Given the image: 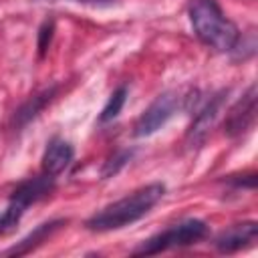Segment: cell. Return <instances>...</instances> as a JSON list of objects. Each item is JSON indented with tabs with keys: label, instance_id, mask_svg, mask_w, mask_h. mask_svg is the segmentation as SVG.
<instances>
[{
	"label": "cell",
	"instance_id": "obj_3",
	"mask_svg": "<svg viewBox=\"0 0 258 258\" xmlns=\"http://www.w3.org/2000/svg\"><path fill=\"white\" fill-rule=\"evenodd\" d=\"M54 187V177L48 175V173H42V175H36V177H28L24 181H20L16 185V189L12 191L10 196V202H8V208L0 214V234L12 230L22 214L26 212V208L42 198H46Z\"/></svg>",
	"mask_w": 258,
	"mask_h": 258
},
{
	"label": "cell",
	"instance_id": "obj_4",
	"mask_svg": "<svg viewBox=\"0 0 258 258\" xmlns=\"http://www.w3.org/2000/svg\"><path fill=\"white\" fill-rule=\"evenodd\" d=\"M208 234V224L202 220H185L181 224H175L155 236H151L149 240H145L133 254L137 256H149V254H159L163 250L169 248H181V246H191L196 242H200L202 238H206Z\"/></svg>",
	"mask_w": 258,
	"mask_h": 258
},
{
	"label": "cell",
	"instance_id": "obj_12",
	"mask_svg": "<svg viewBox=\"0 0 258 258\" xmlns=\"http://www.w3.org/2000/svg\"><path fill=\"white\" fill-rule=\"evenodd\" d=\"M127 95H129L127 85H121L119 89H115V91L111 93L107 105L103 107V111H101V115H99V121H101V123H107V121L115 119V117L121 113V109H123V105H125V101H127Z\"/></svg>",
	"mask_w": 258,
	"mask_h": 258
},
{
	"label": "cell",
	"instance_id": "obj_6",
	"mask_svg": "<svg viewBox=\"0 0 258 258\" xmlns=\"http://www.w3.org/2000/svg\"><path fill=\"white\" fill-rule=\"evenodd\" d=\"M256 117V85H250V89L244 93V97L230 109L226 121H224V133L230 137L242 135L248 131Z\"/></svg>",
	"mask_w": 258,
	"mask_h": 258
},
{
	"label": "cell",
	"instance_id": "obj_5",
	"mask_svg": "<svg viewBox=\"0 0 258 258\" xmlns=\"http://www.w3.org/2000/svg\"><path fill=\"white\" fill-rule=\"evenodd\" d=\"M181 93L179 91H165V93H161L143 113H141V117L137 119V123H135V131H133V135L135 137H149V135H153L157 129H161L169 119H171V115L179 109V105H181Z\"/></svg>",
	"mask_w": 258,
	"mask_h": 258
},
{
	"label": "cell",
	"instance_id": "obj_9",
	"mask_svg": "<svg viewBox=\"0 0 258 258\" xmlns=\"http://www.w3.org/2000/svg\"><path fill=\"white\" fill-rule=\"evenodd\" d=\"M73 157H75L73 145L60 137H54L42 153V171L56 177L58 173H62L71 165Z\"/></svg>",
	"mask_w": 258,
	"mask_h": 258
},
{
	"label": "cell",
	"instance_id": "obj_15",
	"mask_svg": "<svg viewBox=\"0 0 258 258\" xmlns=\"http://www.w3.org/2000/svg\"><path fill=\"white\" fill-rule=\"evenodd\" d=\"M85 2H101V0H85Z\"/></svg>",
	"mask_w": 258,
	"mask_h": 258
},
{
	"label": "cell",
	"instance_id": "obj_11",
	"mask_svg": "<svg viewBox=\"0 0 258 258\" xmlns=\"http://www.w3.org/2000/svg\"><path fill=\"white\" fill-rule=\"evenodd\" d=\"M54 93H56V87H50V89H46V91H42V93L30 97V99H28L16 113H14V123H16L18 127L26 125L30 119H34V117H36V115H38V113L52 101Z\"/></svg>",
	"mask_w": 258,
	"mask_h": 258
},
{
	"label": "cell",
	"instance_id": "obj_14",
	"mask_svg": "<svg viewBox=\"0 0 258 258\" xmlns=\"http://www.w3.org/2000/svg\"><path fill=\"white\" fill-rule=\"evenodd\" d=\"M52 34H54V22L52 20H46L40 30H38V54L44 56L46 48L50 46V40H52Z\"/></svg>",
	"mask_w": 258,
	"mask_h": 258
},
{
	"label": "cell",
	"instance_id": "obj_10",
	"mask_svg": "<svg viewBox=\"0 0 258 258\" xmlns=\"http://www.w3.org/2000/svg\"><path fill=\"white\" fill-rule=\"evenodd\" d=\"M67 222L64 220H50V222H44L40 226H36L26 238H22L18 244H14L12 248L4 250L6 256H24V254H30L36 246H40L48 236H52L60 226H64Z\"/></svg>",
	"mask_w": 258,
	"mask_h": 258
},
{
	"label": "cell",
	"instance_id": "obj_13",
	"mask_svg": "<svg viewBox=\"0 0 258 258\" xmlns=\"http://www.w3.org/2000/svg\"><path fill=\"white\" fill-rule=\"evenodd\" d=\"M131 155H133L131 149H119V151H115V153L105 161V165H103V169H101V175H103V177H113L121 167H125V163L131 159Z\"/></svg>",
	"mask_w": 258,
	"mask_h": 258
},
{
	"label": "cell",
	"instance_id": "obj_7",
	"mask_svg": "<svg viewBox=\"0 0 258 258\" xmlns=\"http://www.w3.org/2000/svg\"><path fill=\"white\" fill-rule=\"evenodd\" d=\"M224 95H226V91H222V93L210 97V101H208V103L202 107V111L194 117V121H191V125H189V129H187V135H185V139H187V143H189L191 147L198 145V143H202V141L206 139L208 131L212 129V125H214V121H216V117H218V113H220V109H222V105H224Z\"/></svg>",
	"mask_w": 258,
	"mask_h": 258
},
{
	"label": "cell",
	"instance_id": "obj_2",
	"mask_svg": "<svg viewBox=\"0 0 258 258\" xmlns=\"http://www.w3.org/2000/svg\"><path fill=\"white\" fill-rule=\"evenodd\" d=\"M189 22L196 36L210 48L218 52H230L238 44V26L222 12L216 0H191L189 2Z\"/></svg>",
	"mask_w": 258,
	"mask_h": 258
},
{
	"label": "cell",
	"instance_id": "obj_1",
	"mask_svg": "<svg viewBox=\"0 0 258 258\" xmlns=\"http://www.w3.org/2000/svg\"><path fill=\"white\" fill-rule=\"evenodd\" d=\"M165 194L163 183H149L145 187L135 189L133 194L109 204L101 212H97L93 218L87 220V228L93 232H111L125 228L139 218H143Z\"/></svg>",
	"mask_w": 258,
	"mask_h": 258
},
{
	"label": "cell",
	"instance_id": "obj_8",
	"mask_svg": "<svg viewBox=\"0 0 258 258\" xmlns=\"http://www.w3.org/2000/svg\"><path fill=\"white\" fill-rule=\"evenodd\" d=\"M258 236V224L256 222H242V224H234L228 230H224L218 240H216V248L222 254H232L244 246H248L254 238Z\"/></svg>",
	"mask_w": 258,
	"mask_h": 258
}]
</instances>
